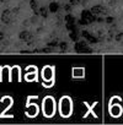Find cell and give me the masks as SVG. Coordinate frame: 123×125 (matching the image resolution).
<instances>
[{"label":"cell","instance_id":"1","mask_svg":"<svg viewBox=\"0 0 123 125\" xmlns=\"http://www.w3.org/2000/svg\"><path fill=\"white\" fill-rule=\"evenodd\" d=\"M42 113L47 118H52L55 114V99L52 96H47L42 101Z\"/></svg>","mask_w":123,"mask_h":125},{"label":"cell","instance_id":"3","mask_svg":"<svg viewBox=\"0 0 123 125\" xmlns=\"http://www.w3.org/2000/svg\"><path fill=\"white\" fill-rule=\"evenodd\" d=\"M54 70L55 68L54 66H44L41 71V75H42V79L44 81H54Z\"/></svg>","mask_w":123,"mask_h":125},{"label":"cell","instance_id":"8","mask_svg":"<svg viewBox=\"0 0 123 125\" xmlns=\"http://www.w3.org/2000/svg\"><path fill=\"white\" fill-rule=\"evenodd\" d=\"M3 69H4V66H0V82L3 81Z\"/></svg>","mask_w":123,"mask_h":125},{"label":"cell","instance_id":"5","mask_svg":"<svg viewBox=\"0 0 123 125\" xmlns=\"http://www.w3.org/2000/svg\"><path fill=\"white\" fill-rule=\"evenodd\" d=\"M25 80H26V81H28V82H32V81H37V80H38V75H37V69L35 70V73H33L32 75H30V74H26V75H25Z\"/></svg>","mask_w":123,"mask_h":125},{"label":"cell","instance_id":"6","mask_svg":"<svg viewBox=\"0 0 123 125\" xmlns=\"http://www.w3.org/2000/svg\"><path fill=\"white\" fill-rule=\"evenodd\" d=\"M84 104H85V105H86V107L89 108V112H87L86 114H84V118H86V116L89 115V113H92V114H94V116H95V118H97V115H96V114H95V112L92 110V109H94V107H95V105L97 104V102H94V104H92V105H89V104H87L86 102H84Z\"/></svg>","mask_w":123,"mask_h":125},{"label":"cell","instance_id":"7","mask_svg":"<svg viewBox=\"0 0 123 125\" xmlns=\"http://www.w3.org/2000/svg\"><path fill=\"white\" fill-rule=\"evenodd\" d=\"M9 99H10V104H9V105L6 107V109H5V110H4V112L1 113V114H0V118H4V116L6 115V112H8V110H9V109H10V108L12 107V103H14V101H12V98H11V97H9Z\"/></svg>","mask_w":123,"mask_h":125},{"label":"cell","instance_id":"2","mask_svg":"<svg viewBox=\"0 0 123 125\" xmlns=\"http://www.w3.org/2000/svg\"><path fill=\"white\" fill-rule=\"evenodd\" d=\"M59 113L63 118L70 116L73 113V102L70 97H62L59 101Z\"/></svg>","mask_w":123,"mask_h":125},{"label":"cell","instance_id":"4","mask_svg":"<svg viewBox=\"0 0 123 125\" xmlns=\"http://www.w3.org/2000/svg\"><path fill=\"white\" fill-rule=\"evenodd\" d=\"M72 71H73L72 73L73 77H80V79L85 77V69L84 68H73Z\"/></svg>","mask_w":123,"mask_h":125}]
</instances>
